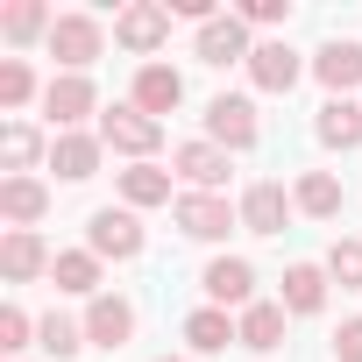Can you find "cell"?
<instances>
[{
    "label": "cell",
    "instance_id": "1",
    "mask_svg": "<svg viewBox=\"0 0 362 362\" xmlns=\"http://www.w3.org/2000/svg\"><path fill=\"white\" fill-rule=\"evenodd\" d=\"M100 142H107V149H121V156H135V163H149V156L163 149V121H149L135 100H121V107H107V114H100Z\"/></svg>",
    "mask_w": 362,
    "mask_h": 362
},
{
    "label": "cell",
    "instance_id": "2",
    "mask_svg": "<svg viewBox=\"0 0 362 362\" xmlns=\"http://www.w3.org/2000/svg\"><path fill=\"white\" fill-rule=\"evenodd\" d=\"M86 249H93L100 263H135V256H142V221H135V206H100V214H86Z\"/></svg>",
    "mask_w": 362,
    "mask_h": 362
},
{
    "label": "cell",
    "instance_id": "3",
    "mask_svg": "<svg viewBox=\"0 0 362 362\" xmlns=\"http://www.w3.org/2000/svg\"><path fill=\"white\" fill-rule=\"evenodd\" d=\"M43 50H50L64 71H78V78H86V71H93V57L107 50V29H100V15H78V8H71V15H57V29H50V43H43Z\"/></svg>",
    "mask_w": 362,
    "mask_h": 362
},
{
    "label": "cell",
    "instance_id": "4",
    "mask_svg": "<svg viewBox=\"0 0 362 362\" xmlns=\"http://www.w3.org/2000/svg\"><path fill=\"white\" fill-rule=\"evenodd\" d=\"M206 142H221L228 156L256 149V142H263V121H256V100H242V93H221V100H206Z\"/></svg>",
    "mask_w": 362,
    "mask_h": 362
},
{
    "label": "cell",
    "instance_id": "5",
    "mask_svg": "<svg viewBox=\"0 0 362 362\" xmlns=\"http://www.w3.org/2000/svg\"><path fill=\"white\" fill-rule=\"evenodd\" d=\"M170 221H177V235H192V242H228L242 228V206H228L221 192H185L170 206Z\"/></svg>",
    "mask_w": 362,
    "mask_h": 362
},
{
    "label": "cell",
    "instance_id": "6",
    "mask_svg": "<svg viewBox=\"0 0 362 362\" xmlns=\"http://www.w3.org/2000/svg\"><path fill=\"white\" fill-rule=\"evenodd\" d=\"M43 114H50V128H57V135H71L86 114H107V107H100V86H93V78L57 71V78L43 86Z\"/></svg>",
    "mask_w": 362,
    "mask_h": 362
},
{
    "label": "cell",
    "instance_id": "7",
    "mask_svg": "<svg viewBox=\"0 0 362 362\" xmlns=\"http://www.w3.org/2000/svg\"><path fill=\"white\" fill-rule=\"evenodd\" d=\"M135 341V305L121 298V291H100V298H86V348H107V355H121Z\"/></svg>",
    "mask_w": 362,
    "mask_h": 362
},
{
    "label": "cell",
    "instance_id": "8",
    "mask_svg": "<svg viewBox=\"0 0 362 362\" xmlns=\"http://www.w3.org/2000/svg\"><path fill=\"white\" fill-rule=\"evenodd\" d=\"M114 43L135 50V57H156L170 43V8H156V0H135V8L114 15Z\"/></svg>",
    "mask_w": 362,
    "mask_h": 362
},
{
    "label": "cell",
    "instance_id": "9",
    "mask_svg": "<svg viewBox=\"0 0 362 362\" xmlns=\"http://www.w3.org/2000/svg\"><path fill=\"white\" fill-rule=\"evenodd\" d=\"M192 57H199V64H214V71H228V64H249V57H256V43H249V22H242V15H221V22H206V29L192 36Z\"/></svg>",
    "mask_w": 362,
    "mask_h": 362
},
{
    "label": "cell",
    "instance_id": "10",
    "mask_svg": "<svg viewBox=\"0 0 362 362\" xmlns=\"http://www.w3.org/2000/svg\"><path fill=\"white\" fill-rule=\"evenodd\" d=\"M199 291H206L221 313H228V305L249 313V305H256V263H249V256H214V263L199 270Z\"/></svg>",
    "mask_w": 362,
    "mask_h": 362
},
{
    "label": "cell",
    "instance_id": "11",
    "mask_svg": "<svg viewBox=\"0 0 362 362\" xmlns=\"http://www.w3.org/2000/svg\"><path fill=\"white\" fill-rule=\"evenodd\" d=\"M50 249H43V235L36 228H8L0 235V277L8 284H36V277H50Z\"/></svg>",
    "mask_w": 362,
    "mask_h": 362
},
{
    "label": "cell",
    "instance_id": "12",
    "mask_svg": "<svg viewBox=\"0 0 362 362\" xmlns=\"http://www.w3.org/2000/svg\"><path fill=\"white\" fill-rule=\"evenodd\" d=\"M170 177H185L192 192H221L228 185V149L221 142H177L170 149Z\"/></svg>",
    "mask_w": 362,
    "mask_h": 362
},
{
    "label": "cell",
    "instance_id": "13",
    "mask_svg": "<svg viewBox=\"0 0 362 362\" xmlns=\"http://www.w3.org/2000/svg\"><path fill=\"white\" fill-rule=\"evenodd\" d=\"M313 78L327 86V100H348V93L362 86V43H348V36L320 43V50H313Z\"/></svg>",
    "mask_w": 362,
    "mask_h": 362
},
{
    "label": "cell",
    "instance_id": "14",
    "mask_svg": "<svg viewBox=\"0 0 362 362\" xmlns=\"http://www.w3.org/2000/svg\"><path fill=\"white\" fill-rule=\"evenodd\" d=\"M291 214H298V206H291V192L277 185V177H256V185L242 192V228H249V235H284Z\"/></svg>",
    "mask_w": 362,
    "mask_h": 362
},
{
    "label": "cell",
    "instance_id": "15",
    "mask_svg": "<svg viewBox=\"0 0 362 362\" xmlns=\"http://www.w3.org/2000/svg\"><path fill=\"white\" fill-rule=\"evenodd\" d=\"M249 78H256V93H291L298 78H305V57L277 36V43H256V57H249Z\"/></svg>",
    "mask_w": 362,
    "mask_h": 362
},
{
    "label": "cell",
    "instance_id": "16",
    "mask_svg": "<svg viewBox=\"0 0 362 362\" xmlns=\"http://www.w3.org/2000/svg\"><path fill=\"white\" fill-rule=\"evenodd\" d=\"M149 121H163V114H177V107H185V78H177L170 64H142L135 71V93H128Z\"/></svg>",
    "mask_w": 362,
    "mask_h": 362
},
{
    "label": "cell",
    "instance_id": "17",
    "mask_svg": "<svg viewBox=\"0 0 362 362\" xmlns=\"http://www.w3.org/2000/svg\"><path fill=\"white\" fill-rule=\"evenodd\" d=\"M100 135H86V128H71V135H50V170L64 177V185H86V177L100 170Z\"/></svg>",
    "mask_w": 362,
    "mask_h": 362
},
{
    "label": "cell",
    "instance_id": "18",
    "mask_svg": "<svg viewBox=\"0 0 362 362\" xmlns=\"http://www.w3.org/2000/svg\"><path fill=\"white\" fill-rule=\"evenodd\" d=\"M50 214V185L43 177H0V221L8 228H36Z\"/></svg>",
    "mask_w": 362,
    "mask_h": 362
},
{
    "label": "cell",
    "instance_id": "19",
    "mask_svg": "<svg viewBox=\"0 0 362 362\" xmlns=\"http://www.w3.org/2000/svg\"><path fill=\"white\" fill-rule=\"evenodd\" d=\"M327 284H334V277H327V263H291V270H284L277 305H284V313H298V320H313V313L327 305Z\"/></svg>",
    "mask_w": 362,
    "mask_h": 362
},
{
    "label": "cell",
    "instance_id": "20",
    "mask_svg": "<svg viewBox=\"0 0 362 362\" xmlns=\"http://www.w3.org/2000/svg\"><path fill=\"white\" fill-rule=\"evenodd\" d=\"M284 320H291V313H284L277 298H256V305L235 320V327H242V348H249V355H270V348H284Z\"/></svg>",
    "mask_w": 362,
    "mask_h": 362
},
{
    "label": "cell",
    "instance_id": "21",
    "mask_svg": "<svg viewBox=\"0 0 362 362\" xmlns=\"http://www.w3.org/2000/svg\"><path fill=\"white\" fill-rule=\"evenodd\" d=\"M313 135L327 149H362V100H327L313 114Z\"/></svg>",
    "mask_w": 362,
    "mask_h": 362
},
{
    "label": "cell",
    "instance_id": "22",
    "mask_svg": "<svg viewBox=\"0 0 362 362\" xmlns=\"http://www.w3.org/2000/svg\"><path fill=\"white\" fill-rule=\"evenodd\" d=\"M291 206L313 214V221H334V214L348 206V192H341V177H334V170H305L298 185H291Z\"/></svg>",
    "mask_w": 362,
    "mask_h": 362
},
{
    "label": "cell",
    "instance_id": "23",
    "mask_svg": "<svg viewBox=\"0 0 362 362\" xmlns=\"http://www.w3.org/2000/svg\"><path fill=\"white\" fill-rule=\"evenodd\" d=\"M50 284L71 291V298H100V256H93V249H57Z\"/></svg>",
    "mask_w": 362,
    "mask_h": 362
},
{
    "label": "cell",
    "instance_id": "24",
    "mask_svg": "<svg viewBox=\"0 0 362 362\" xmlns=\"http://www.w3.org/2000/svg\"><path fill=\"white\" fill-rule=\"evenodd\" d=\"M121 199H128L135 214H142V206H177V199H170V170H163V163H128V170H121Z\"/></svg>",
    "mask_w": 362,
    "mask_h": 362
},
{
    "label": "cell",
    "instance_id": "25",
    "mask_svg": "<svg viewBox=\"0 0 362 362\" xmlns=\"http://www.w3.org/2000/svg\"><path fill=\"white\" fill-rule=\"evenodd\" d=\"M185 341H192V355H221L228 341H242V327L221 305H199V313H185Z\"/></svg>",
    "mask_w": 362,
    "mask_h": 362
},
{
    "label": "cell",
    "instance_id": "26",
    "mask_svg": "<svg viewBox=\"0 0 362 362\" xmlns=\"http://www.w3.org/2000/svg\"><path fill=\"white\" fill-rule=\"evenodd\" d=\"M50 29H57V15L43 8V0H8V8H0V36L8 43H50Z\"/></svg>",
    "mask_w": 362,
    "mask_h": 362
},
{
    "label": "cell",
    "instance_id": "27",
    "mask_svg": "<svg viewBox=\"0 0 362 362\" xmlns=\"http://www.w3.org/2000/svg\"><path fill=\"white\" fill-rule=\"evenodd\" d=\"M43 156V135L29 121H8L0 128V163H8V177H29V163Z\"/></svg>",
    "mask_w": 362,
    "mask_h": 362
},
{
    "label": "cell",
    "instance_id": "28",
    "mask_svg": "<svg viewBox=\"0 0 362 362\" xmlns=\"http://www.w3.org/2000/svg\"><path fill=\"white\" fill-rule=\"evenodd\" d=\"M36 348H43V355H57V362H64V355H78V348H86V320L43 313V320H36Z\"/></svg>",
    "mask_w": 362,
    "mask_h": 362
},
{
    "label": "cell",
    "instance_id": "29",
    "mask_svg": "<svg viewBox=\"0 0 362 362\" xmlns=\"http://www.w3.org/2000/svg\"><path fill=\"white\" fill-rule=\"evenodd\" d=\"M29 100H36V71H29L22 57H0V107L15 114V107H29Z\"/></svg>",
    "mask_w": 362,
    "mask_h": 362
},
{
    "label": "cell",
    "instance_id": "30",
    "mask_svg": "<svg viewBox=\"0 0 362 362\" xmlns=\"http://www.w3.org/2000/svg\"><path fill=\"white\" fill-rule=\"evenodd\" d=\"M327 277H334L341 291H362V242H334V249H327Z\"/></svg>",
    "mask_w": 362,
    "mask_h": 362
},
{
    "label": "cell",
    "instance_id": "31",
    "mask_svg": "<svg viewBox=\"0 0 362 362\" xmlns=\"http://www.w3.org/2000/svg\"><path fill=\"white\" fill-rule=\"evenodd\" d=\"M249 29H284L291 22V0H242V8H235Z\"/></svg>",
    "mask_w": 362,
    "mask_h": 362
},
{
    "label": "cell",
    "instance_id": "32",
    "mask_svg": "<svg viewBox=\"0 0 362 362\" xmlns=\"http://www.w3.org/2000/svg\"><path fill=\"white\" fill-rule=\"evenodd\" d=\"M29 334H36V320H29L22 305H8V313H0V348H8V355H22V348H36Z\"/></svg>",
    "mask_w": 362,
    "mask_h": 362
},
{
    "label": "cell",
    "instance_id": "33",
    "mask_svg": "<svg viewBox=\"0 0 362 362\" xmlns=\"http://www.w3.org/2000/svg\"><path fill=\"white\" fill-rule=\"evenodd\" d=\"M334 362H362V313L334 327Z\"/></svg>",
    "mask_w": 362,
    "mask_h": 362
},
{
    "label": "cell",
    "instance_id": "34",
    "mask_svg": "<svg viewBox=\"0 0 362 362\" xmlns=\"http://www.w3.org/2000/svg\"><path fill=\"white\" fill-rule=\"evenodd\" d=\"M156 362H192V355H156Z\"/></svg>",
    "mask_w": 362,
    "mask_h": 362
}]
</instances>
